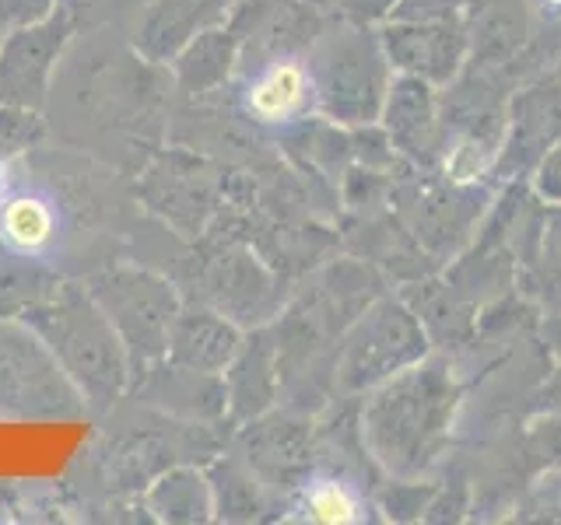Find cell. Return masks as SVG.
Returning <instances> with one entry per match:
<instances>
[{
  "label": "cell",
  "mask_w": 561,
  "mask_h": 525,
  "mask_svg": "<svg viewBox=\"0 0 561 525\" xmlns=\"http://www.w3.org/2000/svg\"><path fill=\"white\" fill-rule=\"evenodd\" d=\"M172 105L169 67L145 60L127 39L110 43V35L88 32L84 43L78 35L70 43L46 109H60L53 137L130 179L169 140Z\"/></svg>",
  "instance_id": "cell-1"
},
{
  "label": "cell",
  "mask_w": 561,
  "mask_h": 525,
  "mask_svg": "<svg viewBox=\"0 0 561 525\" xmlns=\"http://www.w3.org/2000/svg\"><path fill=\"white\" fill-rule=\"evenodd\" d=\"M99 420L102 428L81 448L75 463V472H81L75 490L105 508L127 501L137 504L148 483L169 466H207L232 442L236 431V424H190V420H175L130 396Z\"/></svg>",
  "instance_id": "cell-2"
},
{
  "label": "cell",
  "mask_w": 561,
  "mask_h": 525,
  "mask_svg": "<svg viewBox=\"0 0 561 525\" xmlns=\"http://www.w3.org/2000/svg\"><path fill=\"white\" fill-rule=\"evenodd\" d=\"M460 396L463 389L453 375V364L428 354L373 385L358 410L368 455L390 477L414 480L449 445Z\"/></svg>",
  "instance_id": "cell-3"
},
{
  "label": "cell",
  "mask_w": 561,
  "mask_h": 525,
  "mask_svg": "<svg viewBox=\"0 0 561 525\" xmlns=\"http://www.w3.org/2000/svg\"><path fill=\"white\" fill-rule=\"evenodd\" d=\"M18 319L28 323L35 337L49 347V354L81 393L88 417L99 420L127 399L134 382L127 347L81 280L64 277L57 288L18 312Z\"/></svg>",
  "instance_id": "cell-4"
},
{
  "label": "cell",
  "mask_w": 561,
  "mask_h": 525,
  "mask_svg": "<svg viewBox=\"0 0 561 525\" xmlns=\"http://www.w3.org/2000/svg\"><path fill=\"white\" fill-rule=\"evenodd\" d=\"M165 273L180 284L186 302L215 308L242 329L271 326L288 298V280L267 267L250 245L232 238L204 235L197 242H183Z\"/></svg>",
  "instance_id": "cell-5"
},
{
  "label": "cell",
  "mask_w": 561,
  "mask_h": 525,
  "mask_svg": "<svg viewBox=\"0 0 561 525\" xmlns=\"http://www.w3.org/2000/svg\"><path fill=\"white\" fill-rule=\"evenodd\" d=\"M81 284L127 347L134 375L165 358L172 323L186 302L180 284L165 270L134 256H113L88 270Z\"/></svg>",
  "instance_id": "cell-6"
},
{
  "label": "cell",
  "mask_w": 561,
  "mask_h": 525,
  "mask_svg": "<svg viewBox=\"0 0 561 525\" xmlns=\"http://www.w3.org/2000/svg\"><path fill=\"white\" fill-rule=\"evenodd\" d=\"M309 63L316 78V113L347 130L376 127L393 81L379 32L344 18L323 22L309 49Z\"/></svg>",
  "instance_id": "cell-7"
},
{
  "label": "cell",
  "mask_w": 561,
  "mask_h": 525,
  "mask_svg": "<svg viewBox=\"0 0 561 525\" xmlns=\"http://www.w3.org/2000/svg\"><path fill=\"white\" fill-rule=\"evenodd\" d=\"M140 214L183 242H197L228 200V165L218 158L162 144L130 175Z\"/></svg>",
  "instance_id": "cell-8"
},
{
  "label": "cell",
  "mask_w": 561,
  "mask_h": 525,
  "mask_svg": "<svg viewBox=\"0 0 561 525\" xmlns=\"http://www.w3.org/2000/svg\"><path fill=\"white\" fill-rule=\"evenodd\" d=\"M88 407L75 382L18 315H0V420H84Z\"/></svg>",
  "instance_id": "cell-9"
},
{
  "label": "cell",
  "mask_w": 561,
  "mask_h": 525,
  "mask_svg": "<svg viewBox=\"0 0 561 525\" xmlns=\"http://www.w3.org/2000/svg\"><path fill=\"white\" fill-rule=\"evenodd\" d=\"M344 347L333 364V389L344 399L368 393L373 385L403 372L408 364L428 354V332L403 298L382 294L368 305L351 329L344 332Z\"/></svg>",
  "instance_id": "cell-10"
},
{
  "label": "cell",
  "mask_w": 561,
  "mask_h": 525,
  "mask_svg": "<svg viewBox=\"0 0 561 525\" xmlns=\"http://www.w3.org/2000/svg\"><path fill=\"white\" fill-rule=\"evenodd\" d=\"M245 127L260 137H280L316 113V78L309 52H280V57L242 60L228 84Z\"/></svg>",
  "instance_id": "cell-11"
},
{
  "label": "cell",
  "mask_w": 561,
  "mask_h": 525,
  "mask_svg": "<svg viewBox=\"0 0 561 525\" xmlns=\"http://www.w3.org/2000/svg\"><path fill=\"white\" fill-rule=\"evenodd\" d=\"M78 35V18L57 8L46 22L8 32L0 39V105L46 113L53 78Z\"/></svg>",
  "instance_id": "cell-12"
},
{
  "label": "cell",
  "mask_w": 561,
  "mask_h": 525,
  "mask_svg": "<svg viewBox=\"0 0 561 525\" xmlns=\"http://www.w3.org/2000/svg\"><path fill=\"white\" fill-rule=\"evenodd\" d=\"M232 445L280 498L288 501L291 487L316 463V424L306 410L274 407L232 431Z\"/></svg>",
  "instance_id": "cell-13"
},
{
  "label": "cell",
  "mask_w": 561,
  "mask_h": 525,
  "mask_svg": "<svg viewBox=\"0 0 561 525\" xmlns=\"http://www.w3.org/2000/svg\"><path fill=\"white\" fill-rule=\"evenodd\" d=\"M561 144V70H543L540 78L508 98L505 140L495 162L499 183H526L543 162V154Z\"/></svg>",
  "instance_id": "cell-14"
},
{
  "label": "cell",
  "mask_w": 561,
  "mask_h": 525,
  "mask_svg": "<svg viewBox=\"0 0 561 525\" xmlns=\"http://www.w3.org/2000/svg\"><path fill=\"white\" fill-rule=\"evenodd\" d=\"M379 43L397 74L421 78L435 88L449 84L470 57L467 18H386L379 25Z\"/></svg>",
  "instance_id": "cell-15"
},
{
  "label": "cell",
  "mask_w": 561,
  "mask_h": 525,
  "mask_svg": "<svg viewBox=\"0 0 561 525\" xmlns=\"http://www.w3.org/2000/svg\"><path fill=\"white\" fill-rule=\"evenodd\" d=\"M327 18L309 0H239L228 14V32L239 39V63L309 52Z\"/></svg>",
  "instance_id": "cell-16"
},
{
  "label": "cell",
  "mask_w": 561,
  "mask_h": 525,
  "mask_svg": "<svg viewBox=\"0 0 561 525\" xmlns=\"http://www.w3.org/2000/svg\"><path fill=\"white\" fill-rule=\"evenodd\" d=\"M382 133L400 158H411L417 168H438L446 151V127H443V105H438V88L400 74L390 81V92L382 102L379 116Z\"/></svg>",
  "instance_id": "cell-17"
},
{
  "label": "cell",
  "mask_w": 561,
  "mask_h": 525,
  "mask_svg": "<svg viewBox=\"0 0 561 525\" xmlns=\"http://www.w3.org/2000/svg\"><path fill=\"white\" fill-rule=\"evenodd\" d=\"M130 399L145 402V407L190 420V424H232L228 420V393L221 375L193 372L169 358L154 361L130 382Z\"/></svg>",
  "instance_id": "cell-18"
},
{
  "label": "cell",
  "mask_w": 561,
  "mask_h": 525,
  "mask_svg": "<svg viewBox=\"0 0 561 525\" xmlns=\"http://www.w3.org/2000/svg\"><path fill=\"white\" fill-rule=\"evenodd\" d=\"M239 0H140L127 43L151 63L169 67L190 39L225 25Z\"/></svg>",
  "instance_id": "cell-19"
},
{
  "label": "cell",
  "mask_w": 561,
  "mask_h": 525,
  "mask_svg": "<svg viewBox=\"0 0 561 525\" xmlns=\"http://www.w3.org/2000/svg\"><path fill=\"white\" fill-rule=\"evenodd\" d=\"M228 420L239 428L245 420L274 410L280 402V358L271 326L245 329L239 354L225 368Z\"/></svg>",
  "instance_id": "cell-20"
},
{
  "label": "cell",
  "mask_w": 561,
  "mask_h": 525,
  "mask_svg": "<svg viewBox=\"0 0 561 525\" xmlns=\"http://www.w3.org/2000/svg\"><path fill=\"white\" fill-rule=\"evenodd\" d=\"M242 337L245 329L236 326L228 315L197 302H183L169 332L165 358L183 368H193V372L225 375V368L239 354Z\"/></svg>",
  "instance_id": "cell-21"
},
{
  "label": "cell",
  "mask_w": 561,
  "mask_h": 525,
  "mask_svg": "<svg viewBox=\"0 0 561 525\" xmlns=\"http://www.w3.org/2000/svg\"><path fill=\"white\" fill-rule=\"evenodd\" d=\"M373 501H368L365 487L344 472L341 466L330 463H312V469L302 480L291 487V494L285 501V518L298 522H323V525H355L365 522L373 512Z\"/></svg>",
  "instance_id": "cell-22"
},
{
  "label": "cell",
  "mask_w": 561,
  "mask_h": 525,
  "mask_svg": "<svg viewBox=\"0 0 561 525\" xmlns=\"http://www.w3.org/2000/svg\"><path fill=\"white\" fill-rule=\"evenodd\" d=\"M204 469L215 490V522H267L285 512V498L232 445H225Z\"/></svg>",
  "instance_id": "cell-23"
},
{
  "label": "cell",
  "mask_w": 561,
  "mask_h": 525,
  "mask_svg": "<svg viewBox=\"0 0 561 525\" xmlns=\"http://www.w3.org/2000/svg\"><path fill=\"white\" fill-rule=\"evenodd\" d=\"M236 67H239V39L228 32V25H215L175 52L169 74L180 98H204L225 92L236 78Z\"/></svg>",
  "instance_id": "cell-24"
},
{
  "label": "cell",
  "mask_w": 561,
  "mask_h": 525,
  "mask_svg": "<svg viewBox=\"0 0 561 525\" xmlns=\"http://www.w3.org/2000/svg\"><path fill=\"white\" fill-rule=\"evenodd\" d=\"M137 504L145 518L165 525L215 522V490H210L204 463H180L158 472Z\"/></svg>",
  "instance_id": "cell-25"
},
{
  "label": "cell",
  "mask_w": 561,
  "mask_h": 525,
  "mask_svg": "<svg viewBox=\"0 0 561 525\" xmlns=\"http://www.w3.org/2000/svg\"><path fill=\"white\" fill-rule=\"evenodd\" d=\"M470 57L478 67L513 63L530 43V4L526 0H470Z\"/></svg>",
  "instance_id": "cell-26"
},
{
  "label": "cell",
  "mask_w": 561,
  "mask_h": 525,
  "mask_svg": "<svg viewBox=\"0 0 561 525\" xmlns=\"http://www.w3.org/2000/svg\"><path fill=\"white\" fill-rule=\"evenodd\" d=\"M417 315V323L425 326L428 340L438 347L467 343L473 332V305L456 291L449 280H417L400 294Z\"/></svg>",
  "instance_id": "cell-27"
},
{
  "label": "cell",
  "mask_w": 561,
  "mask_h": 525,
  "mask_svg": "<svg viewBox=\"0 0 561 525\" xmlns=\"http://www.w3.org/2000/svg\"><path fill=\"white\" fill-rule=\"evenodd\" d=\"M516 277L543 315H561V203L543 210L537 253Z\"/></svg>",
  "instance_id": "cell-28"
},
{
  "label": "cell",
  "mask_w": 561,
  "mask_h": 525,
  "mask_svg": "<svg viewBox=\"0 0 561 525\" xmlns=\"http://www.w3.org/2000/svg\"><path fill=\"white\" fill-rule=\"evenodd\" d=\"M49 119L46 113L18 109V105H0V172L8 165L22 162L32 151H39L49 140Z\"/></svg>",
  "instance_id": "cell-29"
},
{
  "label": "cell",
  "mask_w": 561,
  "mask_h": 525,
  "mask_svg": "<svg viewBox=\"0 0 561 525\" xmlns=\"http://www.w3.org/2000/svg\"><path fill=\"white\" fill-rule=\"evenodd\" d=\"M435 490H438L435 483L421 487V483H411V480H400V483H393L390 490H386V498L379 501V508L386 512V518H393V522L425 518Z\"/></svg>",
  "instance_id": "cell-30"
},
{
  "label": "cell",
  "mask_w": 561,
  "mask_h": 525,
  "mask_svg": "<svg viewBox=\"0 0 561 525\" xmlns=\"http://www.w3.org/2000/svg\"><path fill=\"white\" fill-rule=\"evenodd\" d=\"M60 4L64 0H0V32L8 35L35 22H46Z\"/></svg>",
  "instance_id": "cell-31"
},
{
  "label": "cell",
  "mask_w": 561,
  "mask_h": 525,
  "mask_svg": "<svg viewBox=\"0 0 561 525\" xmlns=\"http://www.w3.org/2000/svg\"><path fill=\"white\" fill-rule=\"evenodd\" d=\"M400 0H333V8H337V18L344 22H355V25H382L386 18L393 14V8Z\"/></svg>",
  "instance_id": "cell-32"
},
{
  "label": "cell",
  "mask_w": 561,
  "mask_h": 525,
  "mask_svg": "<svg viewBox=\"0 0 561 525\" xmlns=\"http://www.w3.org/2000/svg\"><path fill=\"white\" fill-rule=\"evenodd\" d=\"M530 186L543 203H561V144L543 154V162L530 175Z\"/></svg>",
  "instance_id": "cell-33"
},
{
  "label": "cell",
  "mask_w": 561,
  "mask_h": 525,
  "mask_svg": "<svg viewBox=\"0 0 561 525\" xmlns=\"http://www.w3.org/2000/svg\"><path fill=\"white\" fill-rule=\"evenodd\" d=\"M530 11L548 25H561V0H526Z\"/></svg>",
  "instance_id": "cell-34"
},
{
  "label": "cell",
  "mask_w": 561,
  "mask_h": 525,
  "mask_svg": "<svg viewBox=\"0 0 561 525\" xmlns=\"http://www.w3.org/2000/svg\"><path fill=\"white\" fill-rule=\"evenodd\" d=\"M543 399H558V407H561V368H558L554 382L548 385V393H543Z\"/></svg>",
  "instance_id": "cell-35"
},
{
  "label": "cell",
  "mask_w": 561,
  "mask_h": 525,
  "mask_svg": "<svg viewBox=\"0 0 561 525\" xmlns=\"http://www.w3.org/2000/svg\"><path fill=\"white\" fill-rule=\"evenodd\" d=\"M0 39H4V32H0Z\"/></svg>",
  "instance_id": "cell-36"
}]
</instances>
